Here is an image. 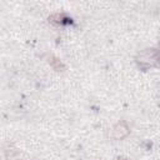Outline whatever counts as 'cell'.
I'll return each mask as SVG.
<instances>
[{"label": "cell", "mask_w": 160, "mask_h": 160, "mask_svg": "<svg viewBox=\"0 0 160 160\" xmlns=\"http://www.w3.org/2000/svg\"><path fill=\"white\" fill-rule=\"evenodd\" d=\"M136 62L142 69H149L151 66L158 65V50L156 49H145L144 51L139 52L135 58Z\"/></svg>", "instance_id": "6da1fadb"}, {"label": "cell", "mask_w": 160, "mask_h": 160, "mask_svg": "<svg viewBox=\"0 0 160 160\" xmlns=\"http://www.w3.org/2000/svg\"><path fill=\"white\" fill-rule=\"evenodd\" d=\"M49 62L51 64V66H52L56 71H62V70H64V65H62V64H61V61H60V60H58L56 58L50 56V58H49Z\"/></svg>", "instance_id": "277c9868"}, {"label": "cell", "mask_w": 160, "mask_h": 160, "mask_svg": "<svg viewBox=\"0 0 160 160\" xmlns=\"http://www.w3.org/2000/svg\"><path fill=\"white\" fill-rule=\"evenodd\" d=\"M65 20H69V19L65 18L62 14H54V15L49 16V21L52 24H64V22H66Z\"/></svg>", "instance_id": "3957f363"}, {"label": "cell", "mask_w": 160, "mask_h": 160, "mask_svg": "<svg viewBox=\"0 0 160 160\" xmlns=\"http://www.w3.org/2000/svg\"><path fill=\"white\" fill-rule=\"evenodd\" d=\"M129 132H130L129 125H128L125 121H120V122H118L116 125H114V128H112V130H111V136H112L114 139L120 140V139L126 138V136L129 135Z\"/></svg>", "instance_id": "7a4b0ae2"}]
</instances>
